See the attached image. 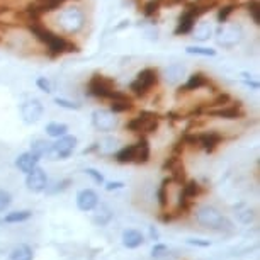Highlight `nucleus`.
<instances>
[{
  "label": "nucleus",
  "mask_w": 260,
  "mask_h": 260,
  "mask_svg": "<svg viewBox=\"0 0 260 260\" xmlns=\"http://www.w3.org/2000/svg\"><path fill=\"white\" fill-rule=\"evenodd\" d=\"M180 194L187 199H194L196 196H199V194H202V185L196 180H189L187 184L184 185V189H182Z\"/></svg>",
  "instance_id": "4be33fe9"
},
{
  "label": "nucleus",
  "mask_w": 260,
  "mask_h": 260,
  "mask_svg": "<svg viewBox=\"0 0 260 260\" xmlns=\"http://www.w3.org/2000/svg\"><path fill=\"white\" fill-rule=\"evenodd\" d=\"M58 24L62 26L63 31L68 34L79 33L85 24L84 12L77 7L65 9V11L60 12V16H58Z\"/></svg>",
  "instance_id": "f03ea898"
},
{
  "label": "nucleus",
  "mask_w": 260,
  "mask_h": 260,
  "mask_svg": "<svg viewBox=\"0 0 260 260\" xmlns=\"http://www.w3.org/2000/svg\"><path fill=\"white\" fill-rule=\"evenodd\" d=\"M85 173L89 177H92L94 182H97V184H104V177H102V173L101 172H97V170H94V168H87Z\"/></svg>",
  "instance_id": "ea45409f"
},
{
  "label": "nucleus",
  "mask_w": 260,
  "mask_h": 260,
  "mask_svg": "<svg viewBox=\"0 0 260 260\" xmlns=\"http://www.w3.org/2000/svg\"><path fill=\"white\" fill-rule=\"evenodd\" d=\"M194 26H196V17L190 14L189 11H185L184 14L179 17V23H177V28H175V34L177 36H180V34L192 33Z\"/></svg>",
  "instance_id": "ddd939ff"
},
{
  "label": "nucleus",
  "mask_w": 260,
  "mask_h": 260,
  "mask_svg": "<svg viewBox=\"0 0 260 260\" xmlns=\"http://www.w3.org/2000/svg\"><path fill=\"white\" fill-rule=\"evenodd\" d=\"M129 109H133V104H131V99L129 101H114L111 104V112H126Z\"/></svg>",
  "instance_id": "7c9ffc66"
},
{
  "label": "nucleus",
  "mask_w": 260,
  "mask_h": 260,
  "mask_svg": "<svg viewBox=\"0 0 260 260\" xmlns=\"http://www.w3.org/2000/svg\"><path fill=\"white\" fill-rule=\"evenodd\" d=\"M150 235L153 240H158V231H157V228L155 226H150Z\"/></svg>",
  "instance_id": "a18cd8bd"
},
{
  "label": "nucleus",
  "mask_w": 260,
  "mask_h": 260,
  "mask_svg": "<svg viewBox=\"0 0 260 260\" xmlns=\"http://www.w3.org/2000/svg\"><path fill=\"white\" fill-rule=\"evenodd\" d=\"M55 102L58 104L60 107H67V109H80V104H77V102H72V101H67V99H60V97H56L55 99Z\"/></svg>",
  "instance_id": "c9c22d12"
},
{
  "label": "nucleus",
  "mask_w": 260,
  "mask_h": 260,
  "mask_svg": "<svg viewBox=\"0 0 260 260\" xmlns=\"http://www.w3.org/2000/svg\"><path fill=\"white\" fill-rule=\"evenodd\" d=\"M196 218L202 226L213 228V229H224V228L229 226V221L226 218H223V214L211 206L199 207L197 213H196Z\"/></svg>",
  "instance_id": "7ed1b4c3"
},
{
  "label": "nucleus",
  "mask_w": 260,
  "mask_h": 260,
  "mask_svg": "<svg viewBox=\"0 0 260 260\" xmlns=\"http://www.w3.org/2000/svg\"><path fill=\"white\" fill-rule=\"evenodd\" d=\"M33 216L31 211H12L6 216V223H23V221H28Z\"/></svg>",
  "instance_id": "393cba45"
},
{
  "label": "nucleus",
  "mask_w": 260,
  "mask_h": 260,
  "mask_svg": "<svg viewBox=\"0 0 260 260\" xmlns=\"http://www.w3.org/2000/svg\"><path fill=\"white\" fill-rule=\"evenodd\" d=\"M189 55H199V56H214L216 51L211 50V48H202V46H187Z\"/></svg>",
  "instance_id": "c756f323"
},
{
  "label": "nucleus",
  "mask_w": 260,
  "mask_h": 260,
  "mask_svg": "<svg viewBox=\"0 0 260 260\" xmlns=\"http://www.w3.org/2000/svg\"><path fill=\"white\" fill-rule=\"evenodd\" d=\"M190 245H197V246H209V241H202V240H187Z\"/></svg>",
  "instance_id": "c03bdc74"
},
{
  "label": "nucleus",
  "mask_w": 260,
  "mask_h": 260,
  "mask_svg": "<svg viewBox=\"0 0 260 260\" xmlns=\"http://www.w3.org/2000/svg\"><path fill=\"white\" fill-rule=\"evenodd\" d=\"M46 184H48L46 172L40 167H36L26 177V185H28V189L33 190V192H43V190L46 189Z\"/></svg>",
  "instance_id": "0eeeda50"
},
{
  "label": "nucleus",
  "mask_w": 260,
  "mask_h": 260,
  "mask_svg": "<svg viewBox=\"0 0 260 260\" xmlns=\"http://www.w3.org/2000/svg\"><path fill=\"white\" fill-rule=\"evenodd\" d=\"M248 12H250V16H252L253 23L260 24V6H258V2H255V0H250V2H248Z\"/></svg>",
  "instance_id": "473e14b6"
},
{
  "label": "nucleus",
  "mask_w": 260,
  "mask_h": 260,
  "mask_svg": "<svg viewBox=\"0 0 260 260\" xmlns=\"http://www.w3.org/2000/svg\"><path fill=\"white\" fill-rule=\"evenodd\" d=\"M243 40V29L238 24H224L218 29V45L233 48Z\"/></svg>",
  "instance_id": "39448f33"
},
{
  "label": "nucleus",
  "mask_w": 260,
  "mask_h": 260,
  "mask_svg": "<svg viewBox=\"0 0 260 260\" xmlns=\"http://www.w3.org/2000/svg\"><path fill=\"white\" fill-rule=\"evenodd\" d=\"M67 131H68V126H67V124L50 123V124L46 126L48 136H51V138H63V136H67Z\"/></svg>",
  "instance_id": "b1692460"
},
{
  "label": "nucleus",
  "mask_w": 260,
  "mask_h": 260,
  "mask_svg": "<svg viewBox=\"0 0 260 260\" xmlns=\"http://www.w3.org/2000/svg\"><path fill=\"white\" fill-rule=\"evenodd\" d=\"M233 11H235V6H224V7H221L219 12H218V21H219V23H221V24L226 23L228 16L231 14Z\"/></svg>",
  "instance_id": "f704fd0d"
},
{
  "label": "nucleus",
  "mask_w": 260,
  "mask_h": 260,
  "mask_svg": "<svg viewBox=\"0 0 260 260\" xmlns=\"http://www.w3.org/2000/svg\"><path fill=\"white\" fill-rule=\"evenodd\" d=\"M167 253H168V248L165 245H155L153 250H151V255H153V258H162V257H165Z\"/></svg>",
  "instance_id": "e433bc0d"
},
{
  "label": "nucleus",
  "mask_w": 260,
  "mask_h": 260,
  "mask_svg": "<svg viewBox=\"0 0 260 260\" xmlns=\"http://www.w3.org/2000/svg\"><path fill=\"white\" fill-rule=\"evenodd\" d=\"M158 2L157 0H150L148 4L145 6V16H153V14H157V11H158Z\"/></svg>",
  "instance_id": "4c0bfd02"
},
{
  "label": "nucleus",
  "mask_w": 260,
  "mask_h": 260,
  "mask_svg": "<svg viewBox=\"0 0 260 260\" xmlns=\"http://www.w3.org/2000/svg\"><path fill=\"white\" fill-rule=\"evenodd\" d=\"M143 241H145L143 240V235L140 231H136V229H126L123 233V245L126 248H138Z\"/></svg>",
  "instance_id": "a211bd4d"
},
{
  "label": "nucleus",
  "mask_w": 260,
  "mask_h": 260,
  "mask_svg": "<svg viewBox=\"0 0 260 260\" xmlns=\"http://www.w3.org/2000/svg\"><path fill=\"white\" fill-rule=\"evenodd\" d=\"M192 33H194V38H196V40H199V41H206V40H209L211 33H213V28H211L209 23L202 21V23H199L197 26H194Z\"/></svg>",
  "instance_id": "412c9836"
},
{
  "label": "nucleus",
  "mask_w": 260,
  "mask_h": 260,
  "mask_svg": "<svg viewBox=\"0 0 260 260\" xmlns=\"http://www.w3.org/2000/svg\"><path fill=\"white\" fill-rule=\"evenodd\" d=\"M92 121L99 131H112L116 126V118L109 111H95L92 114Z\"/></svg>",
  "instance_id": "1a4fd4ad"
},
{
  "label": "nucleus",
  "mask_w": 260,
  "mask_h": 260,
  "mask_svg": "<svg viewBox=\"0 0 260 260\" xmlns=\"http://www.w3.org/2000/svg\"><path fill=\"white\" fill-rule=\"evenodd\" d=\"M99 202L97 194L92 189H84L77 194V206L80 211H92Z\"/></svg>",
  "instance_id": "9b49d317"
},
{
  "label": "nucleus",
  "mask_w": 260,
  "mask_h": 260,
  "mask_svg": "<svg viewBox=\"0 0 260 260\" xmlns=\"http://www.w3.org/2000/svg\"><path fill=\"white\" fill-rule=\"evenodd\" d=\"M163 168H168V170L172 172V177L170 180L173 182H179V184H184L185 180V168H184V163L180 162V158L177 157V155H173V157L167 158L165 163H163Z\"/></svg>",
  "instance_id": "9d476101"
},
{
  "label": "nucleus",
  "mask_w": 260,
  "mask_h": 260,
  "mask_svg": "<svg viewBox=\"0 0 260 260\" xmlns=\"http://www.w3.org/2000/svg\"><path fill=\"white\" fill-rule=\"evenodd\" d=\"M209 85V80L204 73H194V75L189 77L187 84L184 87H179V94L182 92H190V90H197V89H202V87Z\"/></svg>",
  "instance_id": "f8f14e48"
},
{
  "label": "nucleus",
  "mask_w": 260,
  "mask_h": 260,
  "mask_svg": "<svg viewBox=\"0 0 260 260\" xmlns=\"http://www.w3.org/2000/svg\"><path fill=\"white\" fill-rule=\"evenodd\" d=\"M67 0H41L40 4H36L38 9H40V12H51V11H56L62 4H65Z\"/></svg>",
  "instance_id": "bb28decb"
},
{
  "label": "nucleus",
  "mask_w": 260,
  "mask_h": 260,
  "mask_svg": "<svg viewBox=\"0 0 260 260\" xmlns=\"http://www.w3.org/2000/svg\"><path fill=\"white\" fill-rule=\"evenodd\" d=\"M7 11V7H4V6H0V14H2V12H6Z\"/></svg>",
  "instance_id": "49530a36"
},
{
  "label": "nucleus",
  "mask_w": 260,
  "mask_h": 260,
  "mask_svg": "<svg viewBox=\"0 0 260 260\" xmlns=\"http://www.w3.org/2000/svg\"><path fill=\"white\" fill-rule=\"evenodd\" d=\"M229 102V95L228 94H219L218 97L214 99L211 106H223V104H228Z\"/></svg>",
  "instance_id": "a19ab883"
},
{
  "label": "nucleus",
  "mask_w": 260,
  "mask_h": 260,
  "mask_svg": "<svg viewBox=\"0 0 260 260\" xmlns=\"http://www.w3.org/2000/svg\"><path fill=\"white\" fill-rule=\"evenodd\" d=\"M150 160V145L146 140H141L134 145V163H146Z\"/></svg>",
  "instance_id": "f3484780"
},
{
  "label": "nucleus",
  "mask_w": 260,
  "mask_h": 260,
  "mask_svg": "<svg viewBox=\"0 0 260 260\" xmlns=\"http://www.w3.org/2000/svg\"><path fill=\"white\" fill-rule=\"evenodd\" d=\"M145 119H146V112H141L138 118L131 119L129 123L126 124V129H129V131H141L143 129V124H145Z\"/></svg>",
  "instance_id": "c85d7f7f"
},
{
  "label": "nucleus",
  "mask_w": 260,
  "mask_h": 260,
  "mask_svg": "<svg viewBox=\"0 0 260 260\" xmlns=\"http://www.w3.org/2000/svg\"><path fill=\"white\" fill-rule=\"evenodd\" d=\"M29 31H31L34 36H36V40H40L41 43H45V45H50L51 41L55 40L56 34L51 33L50 29L45 28V26H41L40 23H33V24H28Z\"/></svg>",
  "instance_id": "dca6fc26"
},
{
  "label": "nucleus",
  "mask_w": 260,
  "mask_h": 260,
  "mask_svg": "<svg viewBox=\"0 0 260 260\" xmlns=\"http://www.w3.org/2000/svg\"><path fill=\"white\" fill-rule=\"evenodd\" d=\"M38 162H40V158L34 157L31 151H29V153H23L21 157H17L16 165H17V168H19L21 172L31 173V172L34 170V168L38 167Z\"/></svg>",
  "instance_id": "4468645a"
},
{
  "label": "nucleus",
  "mask_w": 260,
  "mask_h": 260,
  "mask_svg": "<svg viewBox=\"0 0 260 260\" xmlns=\"http://www.w3.org/2000/svg\"><path fill=\"white\" fill-rule=\"evenodd\" d=\"M158 6H163V7H173V6H180L184 4L185 0H157Z\"/></svg>",
  "instance_id": "79ce46f5"
},
{
  "label": "nucleus",
  "mask_w": 260,
  "mask_h": 260,
  "mask_svg": "<svg viewBox=\"0 0 260 260\" xmlns=\"http://www.w3.org/2000/svg\"><path fill=\"white\" fill-rule=\"evenodd\" d=\"M114 87H116L114 80L109 79V77L94 75L89 82V94L94 95V97H99V99H111L112 102L114 101H129L128 95L114 90Z\"/></svg>",
  "instance_id": "f257e3e1"
},
{
  "label": "nucleus",
  "mask_w": 260,
  "mask_h": 260,
  "mask_svg": "<svg viewBox=\"0 0 260 260\" xmlns=\"http://www.w3.org/2000/svg\"><path fill=\"white\" fill-rule=\"evenodd\" d=\"M184 72H185L184 65H182V63H173L165 70V79H167L168 84H177V82L182 79Z\"/></svg>",
  "instance_id": "6ab92c4d"
},
{
  "label": "nucleus",
  "mask_w": 260,
  "mask_h": 260,
  "mask_svg": "<svg viewBox=\"0 0 260 260\" xmlns=\"http://www.w3.org/2000/svg\"><path fill=\"white\" fill-rule=\"evenodd\" d=\"M21 112H23V118L26 123H29V124L38 123L43 116V104L40 101H36V99H33V101H28L23 104Z\"/></svg>",
  "instance_id": "6e6552de"
},
{
  "label": "nucleus",
  "mask_w": 260,
  "mask_h": 260,
  "mask_svg": "<svg viewBox=\"0 0 260 260\" xmlns=\"http://www.w3.org/2000/svg\"><path fill=\"white\" fill-rule=\"evenodd\" d=\"M36 85L40 87L43 92H51V82L46 79V77H40V79L36 80Z\"/></svg>",
  "instance_id": "58836bf2"
},
{
  "label": "nucleus",
  "mask_w": 260,
  "mask_h": 260,
  "mask_svg": "<svg viewBox=\"0 0 260 260\" xmlns=\"http://www.w3.org/2000/svg\"><path fill=\"white\" fill-rule=\"evenodd\" d=\"M124 187V184L123 182H109V184L106 185V189L107 190H114V189H123Z\"/></svg>",
  "instance_id": "37998d69"
},
{
  "label": "nucleus",
  "mask_w": 260,
  "mask_h": 260,
  "mask_svg": "<svg viewBox=\"0 0 260 260\" xmlns=\"http://www.w3.org/2000/svg\"><path fill=\"white\" fill-rule=\"evenodd\" d=\"M11 260H33V250L28 245H19L11 252Z\"/></svg>",
  "instance_id": "5701e85b"
},
{
  "label": "nucleus",
  "mask_w": 260,
  "mask_h": 260,
  "mask_svg": "<svg viewBox=\"0 0 260 260\" xmlns=\"http://www.w3.org/2000/svg\"><path fill=\"white\" fill-rule=\"evenodd\" d=\"M219 141H221V136L216 131L199 134V146H201V148H204V151H207V153L214 151L216 146L219 145Z\"/></svg>",
  "instance_id": "2eb2a0df"
},
{
  "label": "nucleus",
  "mask_w": 260,
  "mask_h": 260,
  "mask_svg": "<svg viewBox=\"0 0 260 260\" xmlns=\"http://www.w3.org/2000/svg\"><path fill=\"white\" fill-rule=\"evenodd\" d=\"M50 146H51V143H48L45 140H38V141H34L33 143V148H31V153L34 155V157H43V155H46V151L50 150Z\"/></svg>",
  "instance_id": "cd10ccee"
},
{
  "label": "nucleus",
  "mask_w": 260,
  "mask_h": 260,
  "mask_svg": "<svg viewBox=\"0 0 260 260\" xmlns=\"http://www.w3.org/2000/svg\"><path fill=\"white\" fill-rule=\"evenodd\" d=\"M209 114L221 119H240L243 116V112L238 109V107H223V109L218 111H209Z\"/></svg>",
  "instance_id": "aec40b11"
},
{
  "label": "nucleus",
  "mask_w": 260,
  "mask_h": 260,
  "mask_svg": "<svg viewBox=\"0 0 260 260\" xmlns=\"http://www.w3.org/2000/svg\"><path fill=\"white\" fill-rule=\"evenodd\" d=\"M75 146H77V138L67 134V136L60 138L58 141L53 143V145L50 146V150L46 151V155L50 160H63L70 157L73 150H75Z\"/></svg>",
  "instance_id": "20e7f679"
},
{
  "label": "nucleus",
  "mask_w": 260,
  "mask_h": 260,
  "mask_svg": "<svg viewBox=\"0 0 260 260\" xmlns=\"http://www.w3.org/2000/svg\"><path fill=\"white\" fill-rule=\"evenodd\" d=\"M168 182H172L170 179H163L162 182V185H160V189H158V204L162 206V207H165L167 206V187H168Z\"/></svg>",
  "instance_id": "2f4dec72"
},
{
  "label": "nucleus",
  "mask_w": 260,
  "mask_h": 260,
  "mask_svg": "<svg viewBox=\"0 0 260 260\" xmlns=\"http://www.w3.org/2000/svg\"><path fill=\"white\" fill-rule=\"evenodd\" d=\"M158 82V73L157 70H153V68H146V70H143L138 73L136 80L131 84V90L136 95H146L148 94V90L153 87L155 84Z\"/></svg>",
  "instance_id": "423d86ee"
},
{
  "label": "nucleus",
  "mask_w": 260,
  "mask_h": 260,
  "mask_svg": "<svg viewBox=\"0 0 260 260\" xmlns=\"http://www.w3.org/2000/svg\"><path fill=\"white\" fill-rule=\"evenodd\" d=\"M11 202H12L11 194L6 192V190L0 189V213H2V211H6L7 207L11 206Z\"/></svg>",
  "instance_id": "72a5a7b5"
},
{
  "label": "nucleus",
  "mask_w": 260,
  "mask_h": 260,
  "mask_svg": "<svg viewBox=\"0 0 260 260\" xmlns=\"http://www.w3.org/2000/svg\"><path fill=\"white\" fill-rule=\"evenodd\" d=\"M133 157H134V145L124 146L123 150H119L118 153H116V160H118L119 163H131Z\"/></svg>",
  "instance_id": "a878e982"
}]
</instances>
